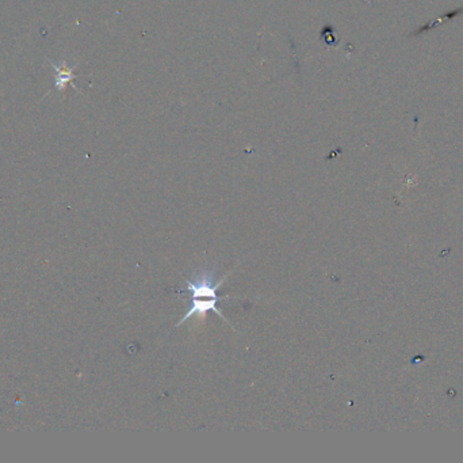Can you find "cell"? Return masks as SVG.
<instances>
[{
	"label": "cell",
	"mask_w": 463,
	"mask_h": 463,
	"mask_svg": "<svg viewBox=\"0 0 463 463\" xmlns=\"http://www.w3.org/2000/svg\"><path fill=\"white\" fill-rule=\"evenodd\" d=\"M227 276L219 277V269L217 268H201L200 271L195 272L190 279L184 283V287L178 290V294L184 295L189 294L192 304L189 309L184 313V318L176 323L178 326L184 325L189 318L197 315L200 320H205L209 313H216L219 317H222L225 323H228L222 312H220L217 304L222 299L231 298V296H224L220 298L219 288L222 287V283L225 282ZM231 325V323H228Z\"/></svg>",
	"instance_id": "6da1fadb"
}]
</instances>
